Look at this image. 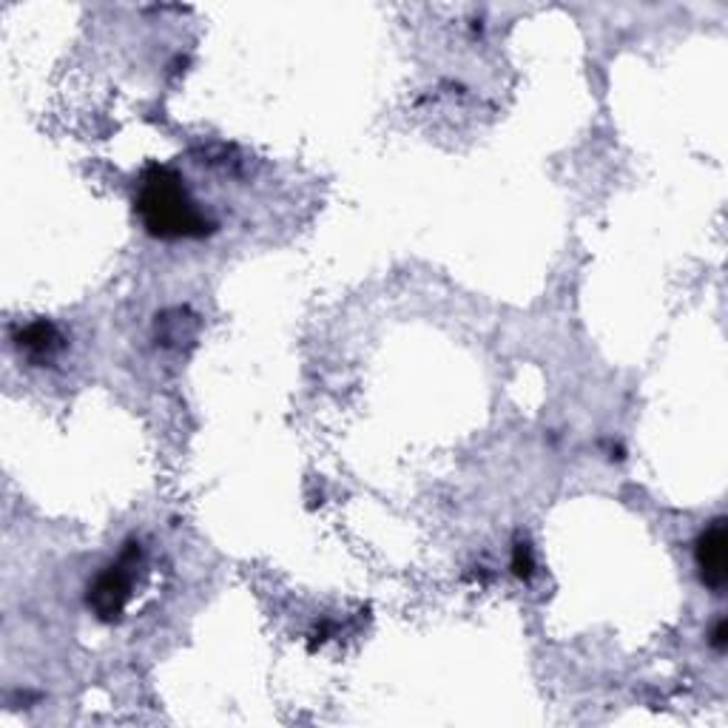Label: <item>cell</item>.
I'll list each match as a JSON object with an SVG mask.
<instances>
[{"mask_svg":"<svg viewBox=\"0 0 728 728\" xmlns=\"http://www.w3.org/2000/svg\"><path fill=\"white\" fill-rule=\"evenodd\" d=\"M60 342H63V338H60L58 327L49 325V322H34V325H29L27 331L18 336L20 351H27L29 356L38 358V362L52 356L60 347Z\"/></svg>","mask_w":728,"mask_h":728,"instance_id":"cell-4","label":"cell"},{"mask_svg":"<svg viewBox=\"0 0 728 728\" xmlns=\"http://www.w3.org/2000/svg\"><path fill=\"white\" fill-rule=\"evenodd\" d=\"M134 209L145 231L156 240H191V236H205L214 228L205 220L200 205L191 200L182 176L165 165L145 169V174L140 176Z\"/></svg>","mask_w":728,"mask_h":728,"instance_id":"cell-1","label":"cell"},{"mask_svg":"<svg viewBox=\"0 0 728 728\" xmlns=\"http://www.w3.org/2000/svg\"><path fill=\"white\" fill-rule=\"evenodd\" d=\"M140 560V544H125L118 564H111L89 589V606L98 611L100 620H118L131 598L134 586V569Z\"/></svg>","mask_w":728,"mask_h":728,"instance_id":"cell-2","label":"cell"},{"mask_svg":"<svg viewBox=\"0 0 728 728\" xmlns=\"http://www.w3.org/2000/svg\"><path fill=\"white\" fill-rule=\"evenodd\" d=\"M726 640H728V624L726 620H717L715 631H711V646H715L717 651L726 649Z\"/></svg>","mask_w":728,"mask_h":728,"instance_id":"cell-6","label":"cell"},{"mask_svg":"<svg viewBox=\"0 0 728 728\" xmlns=\"http://www.w3.org/2000/svg\"><path fill=\"white\" fill-rule=\"evenodd\" d=\"M695 560L700 569V580L709 589L720 592L728 580V533L726 518L711 520L709 527L702 529L700 538L695 544Z\"/></svg>","mask_w":728,"mask_h":728,"instance_id":"cell-3","label":"cell"},{"mask_svg":"<svg viewBox=\"0 0 728 728\" xmlns=\"http://www.w3.org/2000/svg\"><path fill=\"white\" fill-rule=\"evenodd\" d=\"M513 573L518 575V578L529 580L535 573V558H533V546L529 544H515V553H513Z\"/></svg>","mask_w":728,"mask_h":728,"instance_id":"cell-5","label":"cell"}]
</instances>
